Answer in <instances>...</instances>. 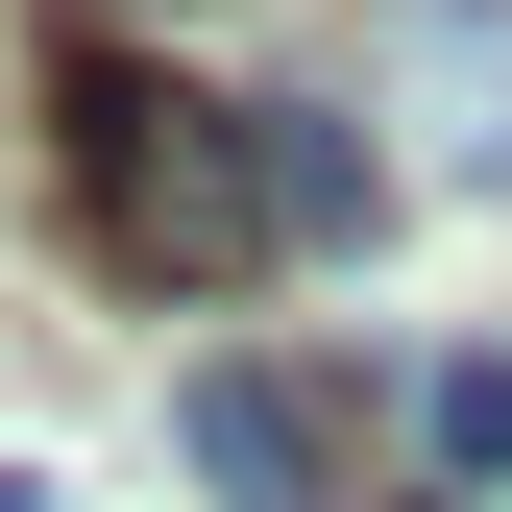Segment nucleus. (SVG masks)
Segmentation results:
<instances>
[{
  "label": "nucleus",
  "instance_id": "obj_1",
  "mask_svg": "<svg viewBox=\"0 0 512 512\" xmlns=\"http://www.w3.org/2000/svg\"><path fill=\"white\" fill-rule=\"evenodd\" d=\"M74 196H98V269L122 293H244L269 269V98H171V74H74Z\"/></svg>",
  "mask_w": 512,
  "mask_h": 512
},
{
  "label": "nucleus",
  "instance_id": "obj_2",
  "mask_svg": "<svg viewBox=\"0 0 512 512\" xmlns=\"http://www.w3.org/2000/svg\"><path fill=\"white\" fill-rule=\"evenodd\" d=\"M171 464L220 512H342V415H317L293 366H171Z\"/></svg>",
  "mask_w": 512,
  "mask_h": 512
},
{
  "label": "nucleus",
  "instance_id": "obj_3",
  "mask_svg": "<svg viewBox=\"0 0 512 512\" xmlns=\"http://www.w3.org/2000/svg\"><path fill=\"white\" fill-rule=\"evenodd\" d=\"M391 98H415V171L439 196H512V0H391Z\"/></svg>",
  "mask_w": 512,
  "mask_h": 512
},
{
  "label": "nucleus",
  "instance_id": "obj_4",
  "mask_svg": "<svg viewBox=\"0 0 512 512\" xmlns=\"http://www.w3.org/2000/svg\"><path fill=\"white\" fill-rule=\"evenodd\" d=\"M366 220H391V171H366L342 122H293V98H269V244H366Z\"/></svg>",
  "mask_w": 512,
  "mask_h": 512
},
{
  "label": "nucleus",
  "instance_id": "obj_5",
  "mask_svg": "<svg viewBox=\"0 0 512 512\" xmlns=\"http://www.w3.org/2000/svg\"><path fill=\"white\" fill-rule=\"evenodd\" d=\"M415 439H439V488H512V342H464V366H439V391H415Z\"/></svg>",
  "mask_w": 512,
  "mask_h": 512
},
{
  "label": "nucleus",
  "instance_id": "obj_6",
  "mask_svg": "<svg viewBox=\"0 0 512 512\" xmlns=\"http://www.w3.org/2000/svg\"><path fill=\"white\" fill-rule=\"evenodd\" d=\"M0 512H74V488H49V464H0Z\"/></svg>",
  "mask_w": 512,
  "mask_h": 512
}]
</instances>
